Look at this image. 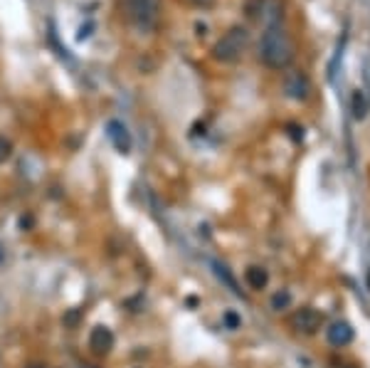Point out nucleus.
I'll list each match as a JSON object with an SVG mask.
<instances>
[{"mask_svg":"<svg viewBox=\"0 0 370 368\" xmlns=\"http://www.w3.org/2000/svg\"><path fill=\"white\" fill-rule=\"evenodd\" d=\"M297 47H294L292 35L287 32L284 25H272L264 28L259 40V59L269 69H287L294 62Z\"/></svg>","mask_w":370,"mask_h":368,"instance_id":"nucleus-1","label":"nucleus"},{"mask_svg":"<svg viewBox=\"0 0 370 368\" xmlns=\"http://www.w3.org/2000/svg\"><path fill=\"white\" fill-rule=\"evenodd\" d=\"M247 47H250V30L242 28V25H235V28H230L215 42V47H212V57H215L217 62L235 64L245 57Z\"/></svg>","mask_w":370,"mask_h":368,"instance_id":"nucleus-2","label":"nucleus"},{"mask_svg":"<svg viewBox=\"0 0 370 368\" xmlns=\"http://www.w3.org/2000/svg\"><path fill=\"white\" fill-rule=\"evenodd\" d=\"M163 0H123V13L131 25L141 32H153L158 28Z\"/></svg>","mask_w":370,"mask_h":368,"instance_id":"nucleus-3","label":"nucleus"},{"mask_svg":"<svg viewBox=\"0 0 370 368\" xmlns=\"http://www.w3.org/2000/svg\"><path fill=\"white\" fill-rule=\"evenodd\" d=\"M289 324H292L294 332L304 334V337H314V334H319V329L324 327V317H321V312H316L314 307H302V309L294 312Z\"/></svg>","mask_w":370,"mask_h":368,"instance_id":"nucleus-4","label":"nucleus"},{"mask_svg":"<svg viewBox=\"0 0 370 368\" xmlns=\"http://www.w3.org/2000/svg\"><path fill=\"white\" fill-rule=\"evenodd\" d=\"M284 94L294 101H307L311 96V79L302 69H292L284 74Z\"/></svg>","mask_w":370,"mask_h":368,"instance_id":"nucleus-5","label":"nucleus"},{"mask_svg":"<svg viewBox=\"0 0 370 368\" xmlns=\"http://www.w3.org/2000/svg\"><path fill=\"white\" fill-rule=\"evenodd\" d=\"M257 8L252 10L257 20H259L264 28H272V25H282L284 20V5L279 0H257Z\"/></svg>","mask_w":370,"mask_h":368,"instance_id":"nucleus-6","label":"nucleus"},{"mask_svg":"<svg viewBox=\"0 0 370 368\" xmlns=\"http://www.w3.org/2000/svg\"><path fill=\"white\" fill-rule=\"evenodd\" d=\"M106 134H109L111 144H114V149L119 151V154L126 156L128 151H131L133 146V139H131V131H128L126 126L119 121V119H111L109 124H106Z\"/></svg>","mask_w":370,"mask_h":368,"instance_id":"nucleus-7","label":"nucleus"},{"mask_svg":"<svg viewBox=\"0 0 370 368\" xmlns=\"http://www.w3.org/2000/svg\"><path fill=\"white\" fill-rule=\"evenodd\" d=\"M89 349L96 356H106L114 349V332L109 327H94L92 334H89Z\"/></svg>","mask_w":370,"mask_h":368,"instance_id":"nucleus-8","label":"nucleus"},{"mask_svg":"<svg viewBox=\"0 0 370 368\" xmlns=\"http://www.w3.org/2000/svg\"><path fill=\"white\" fill-rule=\"evenodd\" d=\"M353 337H356V332H353V327L348 322H334L326 329V339H329V344L336 346V349H346L353 341Z\"/></svg>","mask_w":370,"mask_h":368,"instance_id":"nucleus-9","label":"nucleus"},{"mask_svg":"<svg viewBox=\"0 0 370 368\" xmlns=\"http://www.w3.org/2000/svg\"><path fill=\"white\" fill-rule=\"evenodd\" d=\"M245 282L250 289L262 292L267 284H269V272H267L264 267H259V264H250V267L245 269Z\"/></svg>","mask_w":370,"mask_h":368,"instance_id":"nucleus-10","label":"nucleus"},{"mask_svg":"<svg viewBox=\"0 0 370 368\" xmlns=\"http://www.w3.org/2000/svg\"><path fill=\"white\" fill-rule=\"evenodd\" d=\"M272 309L274 312H287L289 307L294 304V297H292V292L289 289H277L274 294H272Z\"/></svg>","mask_w":370,"mask_h":368,"instance_id":"nucleus-11","label":"nucleus"},{"mask_svg":"<svg viewBox=\"0 0 370 368\" xmlns=\"http://www.w3.org/2000/svg\"><path fill=\"white\" fill-rule=\"evenodd\" d=\"M351 106H353V116L356 119H366L368 116V99L361 89L353 91V99H351Z\"/></svg>","mask_w":370,"mask_h":368,"instance_id":"nucleus-12","label":"nucleus"},{"mask_svg":"<svg viewBox=\"0 0 370 368\" xmlns=\"http://www.w3.org/2000/svg\"><path fill=\"white\" fill-rule=\"evenodd\" d=\"M10 156H13V141L0 136V166H3L5 161H10Z\"/></svg>","mask_w":370,"mask_h":368,"instance_id":"nucleus-13","label":"nucleus"},{"mask_svg":"<svg viewBox=\"0 0 370 368\" xmlns=\"http://www.w3.org/2000/svg\"><path fill=\"white\" fill-rule=\"evenodd\" d=\"M222 322H225V327H227V329H240V327H242V319H240L235 312H225Z\"/></svg>","mask_w":370,"mask_h":368,"instance_id":"nucleus-14","label":"nucleus"},{"mask_svg":"<svg viewBox=\"0 0 370 368\" xmlns=\"http://www.w3.org/2000/svg\"><path fill=\"white\" fill-rule=\"evenodd\" d=\"M92 30H94V23H87V25H82L77 32V40H87L89 35H92Z\"/></svg>","mask_w":370,"mask_h":368,"instance_id":"nucleus-15","label":"nucleus"},{"mask_svg":"<svg viewBox=\"0 0 370 368\" xmlns=\"http://www.w3.org/2000/svg\"><path fill=\"white\" fill-rule=\"evenodd\" d=\"M187 3H192L195 8L207 10V8H212V5H215V0H187Z\"/></svg>","mask_w":370,"mask_h":368,"instance_id":"nucleus-16","label":"nucleus"},{"mask_svg":"<svg viewBox=\"0 0 370 368\" xmlns=\"http://www.w3.org/2000/svg\"><path fill=\"white\" fill-rule=\"evenodd\" d=\"M77 319H79L77 312H69L67 317L62 319V322H64V327H74V324H77Z\"/></svg>","mask_w":370,"mask_h":368,"instance_id":"nucleus-17","label":"nucleus"},{"mask_svg":"<svg viewBox=\"0 0 370 368\" xmlns=\"http://www.w3.org/2000/svg\"><path fill=\"white\" fill-rule=\"evenodd\" d=\"M25 368H47V366H42V364H28Z\"/></svg>","mask_w":370,"mask_h":368,"instance_id":"nucleus-18","label":"nucleus"},{"mask_svg":"<svg viewBox=\"0 0 370 368\" xmlns=\"http://www.w3.org/2000/svg\"><path fill=\"white\" fill-rule=\"evenodd\" d=\"M0 262H3V247H0Z\"/></svg>","mask_w":370,"mask_h":368,"instance_id":"nucleus-19","label":"nucleus"},{"mask_svg":"<svg viewBox=\"0 0 370 368\" xmlns=\"http://www.w3.org/2000/svg\"><path fill=\"white\" fill-rule=\"evenodd\" d=\"M341 368H356V366H341Z\"/></svg>","mask_w":370,"mask_h":368,"instance_id":"nucleus-20","label":"nucleus"},{"mask_svg":"<svg viewBox=\"0 0 370 368\" xmlns=\"http://www.w3.org/2000/svg\"><path fill=\"white\" fill-rule=\"evenodd\" d=\"M84 368H92V366H84Z\"/></svg>","mask_w":370,"mask_h":368,"instance_id":"nucleus-21","label":"nucleus"}]
</instances>
